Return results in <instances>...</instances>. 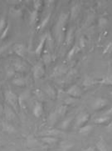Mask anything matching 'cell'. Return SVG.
Segmentation results:
<instances>
[{
    "label": "cell",
    "mask_w": 112,
    "mask_h": 151,
    "mask_svg": "<svg viewBox=\"0 0 112 151\" xmlns=\"http://www.w3.org/2000/svg\"><path fill=\"white\" fill-rule=\"evenodd\" d=\"M0 139H1V136H0Z\"/></svg>",
    "instance_id": "46"
},
{
    "label": "cell",
    "mask_w": 112,
    "mask_h": 151,
    "mask_svg": "<svg viewBox=\"0 0 112 151\" xmlns=\"http://www.w3.org/2000/svg\"><path fill=\"white\" fill-rule=\"evenodd\" d=\"M45 73V68H44V65L43 63H38L33 69V77L36 79H39L41 78Z\"/></svg>",
    "instance_id": "3"
},
{
    "label": "cell",
    "mask_w": 112,
    "mask_h": 151,
    "mask_svg": "<svg viewBox=\"0 0 112 151\" xmlns=\"http://www.w3.org/2000/svg\"><path fill=\"white\" fill-rule=\"evenodd\" d=\"M111 118L110 116H107V115H103V116H101V117L97 118L96 119H95V123L96 124H106L108 122L110 121V119H111Z\"/></svg>",
    "instance_id": "15"
},
{
    "label": "cell",
    "mask_w": 112,
    "mask_h": 151,
    "mask_svg": "<svg viewBox=\"0 0 112 151\" xmlns=\"http://www.w3.org/2000/svg\"><path fill=\"white\" fill-rule=\"evenodd\" d=\"M96 148L97 151H108V147L106 143L103 139H100L96 144Z\"/></svg>",
    "instance_id": "12"
},
{
    "label": "cell",
    "mask_w": 112,
    "mask_h": 151,
    "mask_svg": "<svg viewBox=\"0 0 112 151\" xmlns=\"http://www.w3.org/2000/svg\"><path fill=\"white\" fill-rule=\"evenodd\" d=\"M80 48L78 47V46H73L72 49L69 51L68 54H67V59H72V57H73L75 54H77V53H79V51H80Z\"/></svg>",
    "instance_id": "25"
},
{
    "label": "cell",
    "mask_w": 112,
    "mask_h": 151,
    "mask_svg": "<svg viewBox=\"0 0 112 151\" xmlns=\"http://www.w3.org/2000/svg\"><path fill=\"white\" fill-rule=\"evenodd\" d=\"M14 110L12 109V108H10L9 106H8V105H6L4 108V114H5V116L6 118L9 119V120H13V119H14L15 118V113L13 112Z\"/></svg>",
    "instance_id": "11"
},
{
    "label": "cell",
    "mask_w": 112,
    "mask_h": 151,
    "mask_svg": "<svg viewBox=\"0 0 112 151\" xmlns=\"http://www.w3.org/2000/svg\"><path fill=\"white\" fill-rule=\"evenodd\" d=\"M7 23L4 17H1L0 18V34L3 33V31L5 29V28L7 27Z\"/></svg>",
    "instance_id": "32"
},
{
    "label": "cell",
    "mask_w": 112,
    "mask_h": 151,
    "mask_svg": "<svg viewBox=\"0 0 112 151\" xmlns=\"http://www.w3.org/2000/svg\"><path fill=\"white\" fill-rule=\"evenodd\" d=\"M4 97L7 103L11 106V108L15 112H18L19 104H18V97L17 96V94L13 92L11 89H9L5 91Z\"/></svg>",
    "instance_id": "2"
},
{
    "label": "cell",
    "mask_w": 112,
    "mask_h": 151,
    "mask_svg": "<svg viewBox=\"0 0 112 151\" xmlns=\"http://www.w3.org/2000/svg\"><path fill=\"white\" fill-rule=\"evenodd\" d=\"M38 11L37 10H33L31 14H30V19H29V24L31 25H34L38 20Z\"/></svg>",
    "instance_id": "18"
},
{
    "label": "cell",
    "mask_w": 112,
    "mask_h": 151,
    "mask_svg": "<svg viewBox=\"0 0 112 151\" xmlns=\"http://www.w3.org/2000/svg\"><path fill=\"white\" fill-rule=\"evenodd\" d=\"M105 115H107V116H110V117H112V107L110 109H108L106 112L104 114Z\"/></svg>",
    "instance_id": "42"
},
{
    "label": "cell",
    "mask_w": 112,
    "mask_h": 151,
    "mask_svg": "<svg viewBox=\"0 0 112 151\" xmlns=\"http://www.w3.org/2000/svg\"><path fill=\"white\" fill-rule=\"evenodd\" d=\"M13 49L14 51V53L18 56H19L20 58H23L26 54V48L23 44H16L13 45Z\"/></svg>",
    "instance_id": "7"
},
{
    "label": "cell",
    "mask_w": 112,
    "mask_h": 151,
    "mask_svg": "<svg viewBox=\"0 0 112 151\" xmlns=\"http://www.w3.org/2000/svg\"><path fill=\"white\" fill-rule=\"evenodd\" d=\"M98 24H99V26L101 28H104V27H106L108 24V19L106 18L101 17L98 20Z\"/></svg>",
    "instance_id": "33"
},
{
    "label": "cell",
    "mask_w": 112,
    "mask_h": 151,
    "mask_svg": "<svg viewBox=\"0 0 112 151\" xmlns=\"http://www.w3.org/2000/svg\"><path fill=\"white\" fill-rule=\"evenodd\" d=\"M42 140L46 143L47 145H54L57 142V139L55 138V137H51V136H45L42 139Z\"/></svg>",
    "instance_id": "17"
},
{
    "label": "cell",
    "mask_w": 112,
    "mask_h": 151,
    "mask_svg": "<svg viewBox=\"0 0 112 151\" xmlns=\"http://www.w3.org/2000/svg\"><path fill=\"white\" fill-rule=\"evenodd\" d=\"M2 111H3V106H2V105L0 104V114L2 113Z\"/></svg>",
    "instance_id": "44"
},
{
    "label": "cell",
    "mask_w": 112,
    "mask_h": 151,
    "mask_svg": "<svg viewBox=\"0 0 112 151\" xmlns=\"http://www.w3.org/2000/svg\"><path fill=\"white\" fill-rule=\"evenodd\" d=\"M90 119V114L86 112L81 113L77 117V121H76V127L84 126V124H86V123Z\"/></svg>",
    "instance_id": "5"
},
{
    "label": "cell",
    "mask_w": 112,
    "mask_h": 151,
    "mask_svg": "<svg viewBox=\"0 0 112 151\" xmlns=\"http://www.w3.org/2000/svg\"><path fill=\"white\" fill-rule=\"evenodd\" d=\"M9 44H6V45H4V46H2V47H0V55L4 53L5 51L7 50V49L9 48Z\"/></svg>",
    "instance_id": "40"
},
{
    "label": "cell",
    "mask_w": 112,
    "mask_h": 151,
    "mask_svg": "<svg viewBox=\"0 0 112 151\" xmlns=\"http://www.w3.org/2000/svg\"><path fill=\"white\" fill-rule=\"evenodd\" d=\"M96 83L106 84V85H112V74L105 77L101 80H98V81H96Z\"/></svg>",
    "instance_id": "19"
},
{
    "label": "cell",
    "mask_w": 112,
    "mask_h": 151,
    "mask_svg": "<svg viewBox=\"0 0 112 151\" xmlns=\"http://www.w3.org/2000/svg\"><path fill=\"white\" fill-rule=\"evenodd\" d=\"M66 71H67V68L66 67H64V66H58V67H57V68H55L53 75L54 76H59V75L63 74Z\"/></svg>",
    "instance_id": "24"
},
{
    "label": "cell",
    "mask_w": 112,
    "mask_h": 151,
    "mask_svg": "<svg viewBox=\"0 0 112 151\" xmlns=\"http://www.w3.org/2000/svg\"><path fill=\"white\" fill-rule=\"evenodd\" d=\"M67 19H68V14L66 13H62L59 16L58 21L56 25V37L59 44H61L63 39V32L65 31Z\"/></svg>",
    "instance_id": "1"
},
{
    "label": "cell",
    "mask_w": 112,
    "mask_h": 151,
    "mask_svg": "<svg viewBox=\"0 0 112 151\" xmlns=\"http://www.w3.org/2000/svg\"><path fill=\"white\" fill-rule=\"evenodd\" d=\"M106 129L107 132H112V120L108 124L107 126H106Z\"/></svg>",
    "instance_id": "41"
},
{
    "label": "cell",
    "mask_w": 112,
    "mask_h": 151,
    "mask_svg": "<svg viewBox=\"0 0 112 151\" xmlns=\"http://www.w3.org/2000/svg\"><path fill=\"white\" fill-rule=\"evenodd\" d=\"M84 151H96L93 147H89V148H87V149H86Z\"/></svg>",
    "instance_id": "43"
},
{
    "label": "cell",
    "mask_w": 112,
    "mask_h": 151,
    "mask_svg": "<svg viewBox=\"0 0 112 151\" xmlns=\"http://www.w3.org/2000/svg\"><path fill=\"white\" fill-rule=\"evenodd\" d=\"M108 104V100L106 99H103V98H98L96 99L92 104V109L94 110L97 111V110H101L104 108L106 107Z\"/></svg>",
    "instance_id": "4"
},
{
    "label": "cell",
    "mask_w": 112,
    "mask_h": 151,
    "mask_svg": "<svg viewBox=\"0 0 112 151\" xmlns=\"http://www.w3.org/2000/svg\"><path fill=\"white\" fill-rule=\"evenodd\" d=\"M79 44H80V47L83 49L85 46H86V41H85V38L84 37H82L81 39H80V41H79Z\"/></svg>",
    "instance_id": "39"
},
{
    "label": "cell",
    "mask_w": 112,
    "mask_h": 151,
    "mask_svg": "<svg viewBox=\"0 0 112 151\" xmlns=\"http://www.w3.org/2000/svg\"><path fill=\"white\" fill-rule=\"evenodd\" d=\"M73 37H74V29L73 28H71L68 30L67 34L66 35V40H65V43L67 45H69L72 43L73 41Z\"/></svg>",
    "instance_id": "14"
},
{
    "label": "cell",
    "mask_w": 112,
    "mask_h": 151,
    "mask_svg": "<svg viewBox=\"0 0 112 151\" xmlns=\"http://www.w3.org/2000/svg\"><path fill=\"white\" fill-rule=\"evenodd\" d=\"M13 83L18 87H24L26 85V80L23 78H16L13 79Z\"/></svg>",
    "instance_id": "22"
},
{
    "label": "cell",
    "mask_w": 112,
    "mask_h": 151,
    "mask_svg": "<svg viewBox=\"0 0 112 151\" xmlns=\"http://www.w3.org/2000/svg\"><path fill=\"white\" fill-rule=\"evenodd\" d=\"M67 93L70 95L71 97L73 98H79L82 95V90L79 88V86L77 84H74L72 86H71L70 88L67 89Z\"/></svg>",
    "instance_id": "6"
},
{
    "label": "cell",
    "mask_w": 112,
    "mask_h": 151,
    "mask_svg": "<svg viewBox=\"0 0 112 151\" xmlns=\"http://www.w3.org/2000/svg\"><path fill=\"white\" fill-rule=\"evenodd\" d=\"M112 52V42H110L109 44H106V46L105 47L104 51H103V54H106L109 53H111Z\"/></svg>",
    "instance_id": "36"
},
{
    "label": "cell",
    "mask_w": 112,
    "mask_h": 151,
    "mask_svg": "<svg viewBox=\"0 0 112 151\" xmlns=\"http://www.w3.org/2000/svg\"><path fill=\"white\" fill-rule=\"evenodd\" d=\"M58 114H57V112L55 111V112L52 113L50 115H49L48 117V123L49 124H51V125H53L56 124V122L57 121V119H58Z\"/></svg>",
    "instance_id": "21"
},
{
    "label": "cell",
    "mask_w": 112,
    "mask_h": 151,
    "mask_svg": "<svg viewBox=\"0 0 112 151\" xmlns=\"http://www.w3.org/2000/svg\"><path fill=\"white\" fill-rule=\"evenodd\" d=\"M44 90H45V92L47 93V94L50 98H52V99L56 98L57 93H56L55 89H54L52 86H50V85H47V86L45 87V88H44Z\"/></svg>",
    "instance_id": "16"
},
{
    "label": "cell",
    "mask_w": 112,
    "mask_h": 151,
    "mask_svg": "<svg viewBox=\"0 0 112 151\" xmlns=\"http://www.w3.org/2000/svg\"><path fill=\"white\" fill-rule=\"evenodd\" d=\"M14 70L17 72H25L28 69V66L25 62L21 60H17L13 63Z\"/></svg>",
    "instance_id": "10"
},
{
    "label": "cell",
    "mask_w": 112,
    "mask_h": 151,
    "mask_svg": "<svg viewBox=\"0 0 112 151\" xmlns=\"http://www.w3.org/2000/svg\"><path fill=\"white\" fill-rule=\"evenodd\" d=\"M33 7H34V10L39 11L41 9V8L43 7V1H41V0L33 1Z\"/></svg>",
    "instance_id": "34"
},
{
    "label": "cell",
    "mask_w": 112,
    "mask_h": 151,
    "mask_svg": "<svg viewBox=\"0 0 112 151\" xmlns=\"http://www.w3.org/2000/svg\"><path fill=\"white\" fill-rule=\"evenodd\" d=\"M110 95H111V98H112V91L111 93H110Z\"/></svg>",
    "instance_id": "45"
},
{
    "label": "cell",
    "mask_w": 112,
    "mask_h": 151,
    "mask_svg": "<svg viewBox=\"0 0 112 151\" xmlns=\"http://www.w3.org/2000/svg\"><path fill=\"white\" fill-rule=\"evenodd\" d=\"M9 29H10V25L8 24L7 25V27L5 28V29L3 31V33L0 34V39H4L6 38V36H7V35H8V34H9Z\"/></svg>",
    "instance_id": "37"
},
{
    "label": "cell",
    "mask_w": 112,
    "mask_h": 151,
    "mask_svg": "<svg viewBox=\"0 0 112 151\" xmlns=\"http://www.w3.org/2000/svg\"><path fill=\"white\" fill-rule=\"evenodd\" d=\"M67 110V105H62L56 110V112L58 114L59 117H62V116H64L66 114Z\"/></svg>",
    "instance_id": "27"
},
{
    "label": "cell",
    "mask_w": 112,
    "mask_h": 151,
    "mask_svg": "<svg viewBox=\"0 0 112 151\" xmlns=\"http://www.w3.org/2000/svg\"><path fill=\"white\" fill-rule=\"evenodd\" d=\"M13 75H14V71H13V69H12V68L7 69V77H8V78H12Z\"/></svg>",
    "instance_id": "38"
},
{
    "label": "cell",
    "mask_w": 112,
    "mask_h": 151,
    "mask_svg": "<svg viewBox=\"0 0 112 151\" xmlns=\"http://www.w3.org/2000/svg\"><path fill=\"white\" fill-rule=\"evenodd\" d=\"M92 125H84V126L81 127L79 129V133L83 134H90L91 132L92 131Z\"/></svg>",
    "instance_id": "20"
},
{
    "label": "cell",
    "mask_w": 112,
    "mask_h": 151,
    "mask_svg": "<svg viewBox=\"0 0 112 151\" xmlns=\"http://www.w3.org/2000/svg\"><path fill=\"white\" fill-rule=\"evenodd\" d=\"M47 34H45L43 36V38L41 39V40H40L38 46L36 48V49H35V54H36L37 56H40V55L42 54V53H43L45 44H46V42H47Z\"/></svg>",
    "instance_id": "8"
},
{
    "label": "cell",
    "mask_w": 112,
    "mask_h": 151,
    "mask_svg": "<svg viewBox=\"0 0 112 151\" xmlns=\"http://www.w3.org/2000/svg\"><path fill=\"white\" fill-rule=\"evenodd\" d=\"M52 61V55L48 53L45 54L43 55V63L46 64V65H48L49 63H51Z\"/></svg>",
    "instance_id": "35"
},
{
    "label": "cell",
    "mask_w": 112,
    "mask_h": 151,
    "mask_svg": "<svg viewBox=\"0 0 112 151\" xmlns=\"http://www.w3.org/2000/svg\"><path fill=\"white\" fill-rule=\"evenodd\" d=\"M95 83H96V80H94L91 78H86L84 81H83V85L85 87H88V86H91L94 85Z\"/></svg>",
    "instance_id": "31"
},
{
    "label": "cell",
    "mask_w": 112,
    "mask_h": 151,
    "mask_svg": "<svg viewBox=\"0 0 112 151\" xmlns=\"http://www.w3.org/2000/svg\"><path fill=\"white\" fill-rule=\"evenodd\" d=\"M3 129H4V130L5 132L10 133V134L15 133V131H16L14 127L13 126V125H11V124H8V123H4L3 124Z\"/></svg>",
    "instance_id": "23"
},
{
    "label": "cell",
    "mask_w": 112,
    "mask_h": 151,
    "mask_svg": "<svg viewBox=\"0 0 112 151\" xmlns=\"http://www.w3.org/2000/svg\"><path fill=\"white\" fill-rule=\"evenodd\" d=\"M33 115L36 118H40L43 115V104L39 101H37L35 103L34 107L33 109Z\"/></svg>",
    "instance_id": "9"
},
{
    "label": "cell",
    "mask_w": 112,
    "mask_h": 151,
    "mask_svg": "<svg viewBox=\"0 0 112 151\" xmlns=\"http://www.w3.org/2000/svg\"><path fill=\"white\" fill-rule=\"evenodd\" d=\"M78 12H79V8L77 5H75L71 9V18L72 19H75L78 15Z\"/></svg>",
    "instance_id": "29"
},
{
    "label": "cell",
    "mask_w": 112,
    "mask_h": 151,
    "mask_svg": "<svg viewBox=\"0 0 112 151\" xmlns=\"http://www.w3.org/2000/svg\"><path fill=\"white\" fill-rule=\"evenodd\" d=\"M72 120H73V117H69L67 118V119H65L60 124L59 128L62 129H68L69 127H70V125H71Z\"/></svg>",
    "instance_id": "13"
},
{
    "label": "cell",
    "mask_w": 112,
    "mask_h": 151,
    "mask_svg": "<svg viewBox=\"0 0 112 151\" xmlns=\"http://www.w3.org/2000/svg\"><path fill=\"white\" fill-rule=\"evenodd\" d=\"M73 146L72 143L70 142H64L61 145V150L62 151H67L69 149H71L72 147Z\"/></svg>",
    "instance_id": "30"
},
{
    "label": "cell",
    "mask_w": 112,
    "mask_h": 151,
    "mask_svg": "<svg viewBox=\"0 0 112 151\" xmlns=\"http://www.w3.org/2000/svg\"><path fill=\"white\" fill-rule=\"evenodd\" d=\"M50 18H51V13H50V14H48L45 17V19H44L43 21L42 22V24L39 25L38 28V30L43 29H44V28L47 26V24H48L49 20H50Z\"/></svg>",
    "instance_id": "28"
},
{
    "label": "cell",
    "mask_w": 112,
    "mask_h": 151,
    "mask_svg": "<svg viewBox=\"0 0 112 151\" xmlns=\"http://www.w3.org/2000/svg\"><path fill=\"white\" fill-rule=\"evenodd\" d=\"M62 134L61 131H59V130H53V129H52V130H46V131L43 133V135L51 137H55L57 136V135H58V134Z\"/></svg>",
    "instance_id": "26"
}]
</instances>
